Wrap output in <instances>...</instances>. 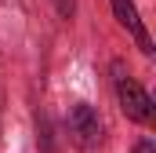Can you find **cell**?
<instances>
[{"label": "cell", "mask_w": 156, "mask_h": 153, "mask_svg": "<svg viewBox=\"0 0 156 153\" xmlns=\"http://www.w3.org/2000/svg\"><path fill=\"white\" fill-rule=\"evenodd\" d=\"M66 131H69V139L76 142L80 150H91V146L102 142V120H98V113H94L87 102H76V106L69 110Z\"/></svg>", "instance_id": "cell-1"}, {"label": "cell", "mask_w": 156, "mask_h": 153, "mask_svg": "<svg viewBox=\"0 0 156 153\" xmlns=\"http://www.w3.org/2000/svg\"><path fill=\"white\" fill-rule=\"evenodd\" d=\"M116 99H120V110L127 120H138V124H153V99L131 80V76H116Z\"/></svg>", "instance_id": "cell-2"}, {"label": "cell", "mask_w": 156, "mask_h": 153, "mask_svg": "<svg viewBox=\"0 0 156 153\" xmlns=\"http://www.w3.org/2000/svg\"><path fill=\"white\" fill-rule=\"evenodd\" d=\"M113 11H116L120 26H127L131 33H134V40H138V47L149 55L153 51V40H149V33H145V26L138 22V11H134V0H113Z\"/></svg>", "instance_id": "cell-3"}, {"label": "cell", "mask_w": 156, "mask_h": 153, "mask_svg": "<svg viewBox=\"0 0 156 153\" xmlns=\"http://www.w3.org/2000/svg\"><path fill=\"white\" fill-rule=\"evenodd\" d=\"M134 153H156V142L153 139H142V142L134 146Z\"/></svg>", "instance_id": "cell-4"}, {"label": "cell", "mask_w": 156, "mask_h": 153, "mask_svg": "<svg viewBox=\"0 0 156 153\" xmlns=\"http://www.w3.org/2000/svg\"><path fill=\"white\" fill-rule=\"evenodd\" d=\"M58 11H62V15H69V11H73V0H58Z\"/></svg>", "instance_id": "cell-5"}]
</instances>
